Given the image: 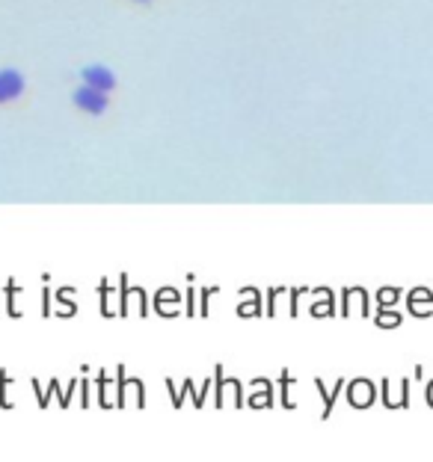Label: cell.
Returning a JSON list of instances; mask_svg holds the SVG:
<instances>
[{"label":"cell","instance_id":"obj_1","mask_svg":"<svg viewBox=\"0 0 433 462\" xmlns=\"http://www.w3.org/2000/svg\"><path fill=\"white\" fill-rule=\"evenodd\" d=\"M74 107L83 110V113H92V116H101L107 110V92L95 89V86H80L78 92H74Z\"/></svg>","mask_w":433,"mask_h":462},{"label":"cell","instance_id":"obj_2","mask_svg":"<svg viewBox=\"0 0 433 462\" xmlns=\"http://www.w3.org/2000/svg\"><path fill=\"white\" fill-rule=\"evenodd\" d=\"M24 92V78L15 68H0V104L15 101V98Z\"/></svg>","mask_w":433,"mask_h":462},{"label":"cell","instance_id":"obj_3","mask_svg":"<svg viewBox=\"0 0 433 462\" xmlns=\"http://www.w3.org/2000/svg\"><path fill=\"white\" fill-rule=\"evenodd\" d=\"M83 83L95 86V89H101V92H110L116 86V74L107 66H86L83 68Z\"/></svg>","mask_w":433,"mask_h":462}]
</instances>
